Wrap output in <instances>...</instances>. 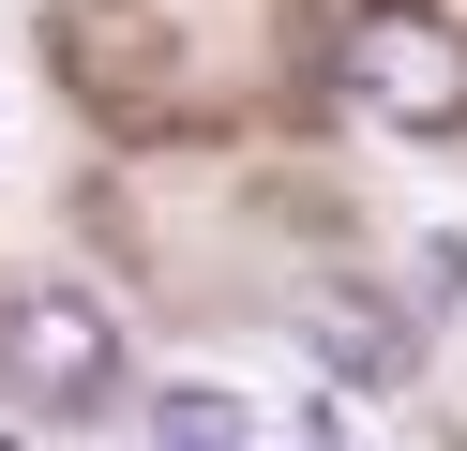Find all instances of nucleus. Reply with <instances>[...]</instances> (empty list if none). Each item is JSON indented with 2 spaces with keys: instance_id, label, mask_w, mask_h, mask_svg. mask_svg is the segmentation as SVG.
<instances>
[{
  "instance_id": "nucleus-1",
  "label": "nucleus",
  "mask_w": 467,
  "mask_h": 451,
  "mask_svg": "<svg viewBox=\"0 0 467 451\" xmlns=\"http://www.w3.org/2000/svg\"><path fill=\"white\" fill-rule=\"evenodd\" d=\"M347 106H377L392 136H452L467 120V30L452 15H407V0L362 15L347 30Z\"/></svg>"
},
{
  "instance_id": "nucleus-2",
  "label": "nucleus",
  "mask_w": 467,
  "mask_h": 451,
  "mask_svg": "<svg viewBox=\"0 0 467 451\" xmlns=\"http://www.w3.org/2000/svg\"><path fill=\"white\" fill-rule=\"evenodd\" d=\"M0 376L31 391V406H106L121 391V331H106L91 286H31L16 316H0Z\"/></svg>"
},
{
  "instance_id": "nucleus-3",
  "label": "nucleus",
  "mask_w": 467,
  "mask_h": 451,
  "mask_svg": "<svg viewBox=\"0 0 467 451\" xmlns=\"http://www.w3.org/2000/svg\"><path fill=\"white\" fill-rule=\"evenodd\" d=\"M302 331H317V361H332V376H362V391H407V361H422L392 316H377V301H317Z\"/></svg>"
},
{
  "instance_id": "nucleus-4",
  "label": "nucleus",
  "mask_w": 467,
  "mask_h": 451,
  "mask_svg": "<svg viewBox=\"0 0 467 451\" xmlns=\"http://www.w3.org/2000/svg\"><path fill=\"white\" fill-rule=\"evenodd\" d=\"M256 436H272V421H256L242 391H212V376H196V391H166V406H151V451H256Z\"/></svg>"
}]
</instances>
